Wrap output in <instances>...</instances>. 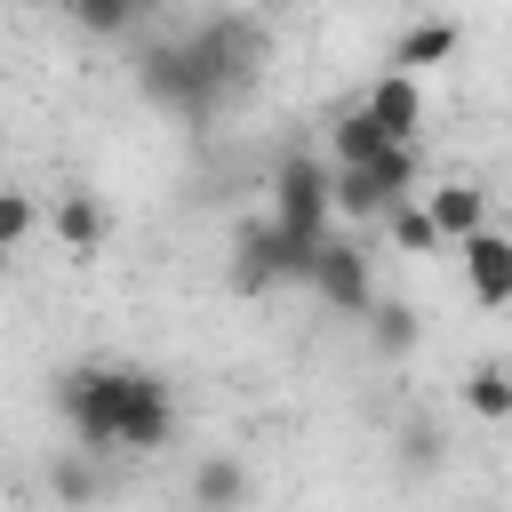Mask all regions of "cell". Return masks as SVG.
<instances>
[{
    "label": "cell",
    "instance_id": "1",
    "mask_svg": "<svg viewBox=\"0 0 512 512\" xmlns=\"http://www.w3.org/2000/svg\"><path fill=\"white\" fill-rule=\"evenodd\" d=\"M136 88H144L160 112H176V120H208V112L224 104V88H216L208 64L192 56V40H160V48H144V56H136Z\"/></svg>",
    "mask_w": 512,
    "mask_h": 512
},
{
    "label": "cell",
    "instance_id": "2",
    "mask_svg": "<svg viewBox=\"0 0 512 512\" xmlns=\"http://www.w3.org/2000/svg\"><path fill=\"white\" fill-rule=\"evenodd\" d=\"M192 40V56L208 64V80L224 88V104L232 96H248L256 88V72H264V56H272V40H264V24H248V16H208L200 32H184Z\"/></svg>",
    "mask_w": 512,
    "mask_h": 512
},
{
    "label": "cell",
    "instance_id": "3",
    "mask_svg": "<svg viewBox=\"0 0 512 512\" xmlns=\"http://www.w3.org/2000/svg\"><path fill=\"white\" fill-rule=\"evenodd\" d=\"M48 400H56V416L72 424L80 448H96V456L112 448V400H120V368H112V360H80V368H64Z\"/></svg>",
    "mask_w": 512,
    "mask_h": 512
},
{
    "label": "cell",
    "instance_id": "4",
    "mask_svg": "<svg viewBox=\"0 0 512 512\" xmlns=\"http://www.w3.org/2000/svg\"><path fill=\"white\" fill-rule=\"evenodd\" d=\"M304 240H288L272 216H248L240 232H232V288L240 296H264V288H280V280H304Z\"/></svg>",
    "mask_w": 512,
    "mask_h": 512
},
{
    "label": "cell",
    "instance_id": "5",
    "mask_svg": "<svg viewBox=\"0 0 512 512\" xmlns=\"http://www.w3.org/2000/svg\"><path fill=\"white\" fill-rule=\"evenodd\" d=\"M168 432H176V400H168V384H160L152 368H120V400H112V448L152 456V448H168Z\"/></svg>",
    "mask_w": 512,
    "mask_h": 512
},
{
    "label": "cell",
    "instance_id": "6",
    "mask_svg": "<svg viewBox=\"0 0 512 512\" xmlns=\"http://www.w3.org/2000/svg\"><path fill=\"white\" fill-rule=\"evenodd\" d=\"M304 288L328 304V312H368L376 304V280H368V248L344 240V232H320L312 256H304Z\"/></svg>",
    "mask_w": 512,
    "mask_h": 512
},
{
    "label": "cell",
    "instance_id": "7",
    "mask_svg": "<svg viewBox=\"0 0 512 512\" xmlns=\"http://www.w3.org/2000/svg\"><path fill=\"white\" fill-rule=\"evenodd\" d=\"M272 224L288 240H304V248L328 232V168L312 152H288L280 160V176H272Z\"/></svg>",
    "mask_w": 512,
    "mask_h": 512
},
{
    "label": "cell",
    "instance_id": "8",
    "mask_svg": "<svg viewBox=\"0 0 512 512\" xmlns=\"http://www.w3.org/2000/svg\"><path fill=\"white\" fill-rule=\"evenodd\" d=\"M456 248H464V272H472V296H480V304L496 312V304L512 296V240L480 224V232H464Z\"/></svg>",
    "mask_w": 512,
    "mask_h": 512
},
{
    "label": "cell",
    "instance_id": "9",
    "mask_svg": "<svg viewBox=\"0 0 512 512\" xmlns=\"http://www.w3.org/2000/svg\"><path fill=\"white\" fill-rule=\"evenodd\" d=\"M184 504L192 512H248V464L240 456H200L192 480H184Z\"/></svg>",
    "mask_w": 512,
    "mask_h": 512
},
{
    "label": "cell",
    "instance_id": "10",
    "mask_svg": "<svg viewBox=\"0 0 512 512\" xmlns=\"http://www.w3.org/2000/svg\"><path fill=\"white\" fill-rule=\"evenodd\" d=\"M368 120L392 136V144H416V120H424V96H416V72H384L368 88Z\"/></svg>",
    "mask_w": 512,
    "mask_h": 512
},
{
    "label": "cell",
    "instance_id": "11",
    "mask_svg": "<svg viewBox=\"0 0 512 512\" xmlns=\"http://www.w3.org/2000/svg\"><path fill=\"white\" fill-rule=\"evenodd\" d=\"M48 224H56V240H64L72 256H96V248H104V232H112V216H104V200H96V192H64V200L48 208Z\"/></svg>",
    "mask_w": 512,
    "mask_h": 512
},
{
    "label": "cell",
    "instance_id": "12",
    "mask_svg": "<svg viewBox=\"0 0 512 512\" xmlns=\"http://www.w3.org/2000/svg\"><path fill=\"white\" fill-rule=\"evenodd\" d=\"M464 48V24L456 16H440V24H408L400 40H392V72H424V64H448Z\"/></svg>",
    "mask_w": 512,
    "mask_h": 512
},
{
    "label": "cell",
    "instance_id": "13",
    "mask_svg": "<svg viewBox=\"0 0 512 512\" xmlns=\"http://www.w3.org/2000/svg\"><path fill=\"white\" fill-rule=\"evenodd\" d=\"M424 216H432L440 240H464V232L488 224V192L480 184H440V192H424Z\"/></svg>",
    "mask_w": 512,
    "mask_h": 512
},
{
    "label": "cell",
    "instance_id": "14",
    "mask_svg": "<svg viewBox=\"0 0 512 512\" xmlns=\"http://www.w3.org/2000/svg\"><path fill=\"white\" fill-rule=\"evenodd\" d=\"M48 496H56L64 512H88V504L104 496V472H96V448H64V456H48Z\"/></svg>",
    "mask_w": 512,
    "mask_h": 512
},
{
    "label": "cell",
    "instance_id": "15",
    "mask_svg": "<svg viewBox=\"0 0 512 512\" xmlns=\"http://www.w3.org/2000/svg\"><path fill=\"white\" fill-rule=\"evenodd\" d=\"M152 8H160V0H64V16H72L88 40H120V32H136Z\"/></svg>",
    "mask_w": 512,
    "mask_h": 512
},
{
    "label": "cell",
    "instance_id": "16",
    "mask_svg": "<svg viewBox=\"0 0 512 512\" xmlns=\"http://www.w3.org/2000/svg\"><path fill=\"white\" fill-rule=\"evenodd\" d=\"M416 336H424V320H416V304H400V296H384V304H368V344H376L384 360H400V352H416Z\"/></svg>",
    "mask_w": 512,
    "mask_h": 512
},
{
    "label": "cell",
    "instance_id": "17",
    "mask_svg": "<svg viewBox=\"0 0 512 512\" xmlns=\"http://www.w3.org/2000/svg\"><path fill=\"white\" fill-rule=\"evenodd\" d=\"M384 144H392V136L368 120V104H360V112H344V120L328 128V152H336V168H360V160H376Z\"/></svg>",
    "mask_w": 512,
    "mask_h": 512
},
{
    "label": "cell",
    "instance_id": "18",
    "mask_svg": "<svg viewBox=\"0 0 512 512\" xmlns=\"http://www.w3.org/2000/svg\"><path fill=\"white\" fill-rule=\"evenodd\" d=\"M464 400H472V416L504 424V416H512V376H504V360H480V368L464 376Z\"/></svg>",
    "mask_w": 512,
    "mask_h": 512
},
{
    "label": "cell",
    "instance_id": "19",
    "mask_svg": "<svg viewBox=\"0 0 512 512\" xmlns=\"http://www.w3.org/2000/svg\"><path fill=\"white\" fill-rule=\"evenodd\" d=\"M384 232H392L400 256H432V248H440V232H432V216H424L416 200H392V208H384Z\"/></svg>",
    "mask_w": 512,
    "mask_h": 512
},
{
    "label": "cell",
    "instance_id": "20",
    "mask_svg": "<svg viewBox=\"0 0 512 512\" xmlns=\"http://www.w3.org/2000/svg\"><path fill=\"white\" fill-rule=\"evenodd\" d=\"M32 224H40V208H32V192H16V184H0V256H8V248H16V240H24Z\"/></svg>",
    "mask_w": 512,
    "mask_h": 512
},
{
    "label": "cell",
    "instance_id": "21",
    "mask_svg": "<svg viewBox=\"0 0 512 512\" xmlns=\"http://www.w3.org/2000/svg\"><path fill=\"white\" fill-rule=\"evenodd\" d=\"M440 448H448V440H440V424H408V432H400V464H408V472H432V464H440Z\"/></svg>",
    "mask_w": 512,
    "mask_h": 512
},
{
    "label": "cell",
    "instance_id": "22",
    "mask_svg": "<svg viewBox=\"0 0 512 512\" xmlns=\"http://www.w3.org/2000/svg\"><path fill=\"white\" fill-rule=\"evenodd\" d=\"M16 8H48V0H16Z\"/></svg>",
    "mask_w": 512,
    "mask_h": 512
}]
</instances>
